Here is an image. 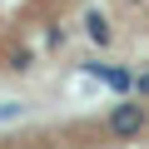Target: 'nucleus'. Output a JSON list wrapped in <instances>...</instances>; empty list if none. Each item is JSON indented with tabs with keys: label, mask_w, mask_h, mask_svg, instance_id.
I'll list each match as a JSON object with an SVG mask.
<instances>
[{
	"label": "nucleus",
	"mask_w": 149,
	"mask_h": 149,
	"mask_svg": "<svg viewBox=\"0 0 149 149\" xmlns=\"http://www.w3.org/2000/svg\"><path fill=\"white\" fill-rule=\"evenodd\" d=\"M85 0H0V85H30L70 50Z\"/></svg>",
	"instance_id": "1"
}]
</instances>
